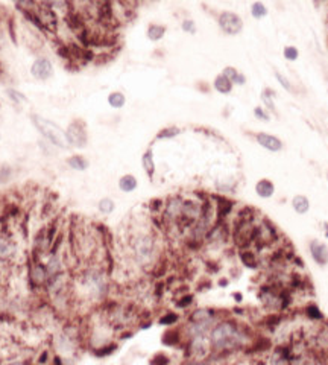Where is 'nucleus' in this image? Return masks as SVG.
Returning <instances> with one entry per match:
<instances>
[{
	"mask_svg": "<svg viewBox=\"0 0 328 365\" xmlns=\"http://www.w3.org/2000/svg\"><path fill=\"white\" fill-rule=\"evenodd\" d=\"M310 254L317 265L325 266L328 263V247L325 244H322L319 241H311L310 242Z\"/></svg>",
	"mask_w": 328,
	"mask_h": 365,
	"instance_id": "nucleus-11",
	"label": "nucleus"
},
{
	"mask_svg": "<svg viewBox=\"0 0 328 365\" xmlns=\"http://www.w3.org/2000/svg\"><path fill=\"white\" fill-rule=\"evenodd\" d=\"M79 283L87 295L95 300H101L108 294V280L102 269L90 268L85 269L79 279Z\"/></svg>",
	"mask_w": 328,
	"mask_h": 365,
	"instance_id": "nucleus-3",
	"label": "nucleus"
},
{
	"mask_svg": "<svg viewBox=\"0 0 328 365\" xmlns=\"http://www.w3.org/2000/svg\"><path fill=\"white\" fill-rule=\"evenodd\" d=\"M13 253H14V245L10 241L0 238V257H10L13 256Z\"/></svg>",
	"mask_w": 328,
	"mask_h": 365,
	"instance_id": "nucleus-29",
	"label": "nucleus"
},
{
	"mask_svg": "<svg viewBox=\"0 0 328 365\" xmlns=\"http://www.w3.org/2000/svg\"><path fill=\"white\" fill-rule=\"evenodd\" d=\"M210 339H207V335L204 336H193L190 341V350L196 356H205L210 351Z\"/></svg>",
	"mask_w": 328,
	"mask_h": 365,
	"instance_id": "nucleus-13",
	"label": "nucleus"
},
{
	"mask_svg": "<svg viewBox=\"0 0 328 365\" xmlns=\"http://www.w3.org/2000/svg\"><path fill=\"white\" fill-rule=\"evenodd\" d=\"M7 93H8V96L11 98V101H13V102H16V104H22V102H26V101H28V99H26V96H25L23 93H20L19 90L8 88V90H7Z\"/></svg>",
	"mask_w": 328,
	"mask_h": 365,
	"instance_id": "nucleus-33",
	"label": "nucleus"
},
{
	"mask_svg": "<svg viewBox=\"0 0 328 365\" xmlns=\"http://www.w3.org/2000/svg\"><path fill=\"white\" fill-rule=\"evenodd\" d=\"M326 178H328V173H326Z\"/></svg>",
	"mask_w": 328,
	"mask_h": 365,
	"instance_id": "nucleus-42",
	"label": "nucleus"
},
{
	"mask_svg": "<svg viewBox=\"0 0 328 365\" xmlns=\"http://www.w3.org/2000/svg\"><path fill=\"white\" fill-rule=\"evenodd\" d=\"M213 85H214V90L219 92V93H222V95H228V93H231V90H232V82H231L226 76H223L222 73L216 76Z\"/></svg>",
	"mask_w": 328,
	"mask_h": 365,
	"instance_id": "nucleus-20",
	"label": "nucleus"
},
{
	"mask_svg": "<svg viewBox=\"0 0 328 365\" xmlns=\"http://www.w3.org/2000/svg\"><path fill=\"white\" fill-rule=\"evenodd\" d=\"M67 164L72 169H75V170H87L88 166H90L88 160L85 157H82V155H72V157H69L67 158Z\"/></svg>",
	"mask_w": 328,
	"mask_h": 365,
	"instance_id": "nucleus-23",
	"label": "nucleus"
},
{
	"mask_svg": "<svg viewBox=\"0 0 328 365\" xmlns=\"http://www.w3.org/2000/svg\"><path fill=\"white\" fill-rule=\"evenodd\" d=\"M181 28H182V31L187 32V34H195V32H196V25H195L193 20H184L182 25H181Z\"/></svg>",
	"mask_w": 328,
	"mask_h": 365,
	"instance_id": "nucleus-37",
	"label": "nucleus"
},
{
	"mask_svg": "<svg viewBox=\"0 0 328 365\" xmlns=\"http://www.w3.org/2000/svg\"><path fill=\"white\" fill-rule=\"evenodd\" d=\"M246 342L245 330L231 320L220 321L210 330V345L217 353H226L243 347Z\"/></svg>",
	"mask_w": 328,
	"mask_h": 365,
	"instance_id": "nucleus-1",
	"label": "nucleus"
},
{
	"mask_svg": "<svg viewBox=\"0 0 328 365\" xmlns=\"http://www.w3.org/2000/svg\"><path fill=\"white\" fill-rule=\"evenodd\" d=\"M251 14H252L254 19H263V17L267 16V8L264 7L263 2H255L251 7Z\"/></svg>",
	"mask_w": 328,
	"mask_h": 365,
	"instance_id": "nucleus-28",
	"label": "nucleus"
},
{
	"mask_svg": "<svg viewBox=\"0 0 328 365\" xmlns=\"http://www.w3.org/2000/svg\"><path fill=\"white\" fill-rule=\"evenodd\" d=\"M275 78H276V81L283 85L284 90L292 92V84H290V81H289L284 75H281V73H275Z\"/></svg>",
	"mask_w": 328,
	"mask_h": 365,
	"instance_id": "nucleus-36",
	"label": "nucleus"
},
{
	"mask_svg": "<svg viewBox=\"0 0 328 365\" xmlns=\"http://www.w3.org/2000/svg\"><path fill=\"white\" fill-rule=\"evenodd\" d=\"M182 203H184L182 197H172L167 200L164 210H163V218L166 222H173V224L178 222V219L181 216V210H182Z\"/></svg>",
	"mask_w": 328,
	"mask_h": 365,
	"instance_id": "nucleus-10",
	"label": "nucleus"
},
{
	"mask_svg": "<svg viewBox=\"0 0 328 365\" xmlns=\"http://www.w3.org/2000/svg\"><path fill=\"white\" fill-rule=\"evenodd\" d=\"M279 239V235L276 229L270 224L267 219H261L257 225H254V239L252 244L258 248L263 250L272 244H275Z\"/></svg>",
	"mask_w": 328,
	"mask_h": 365,
	"instance_id": "nucleus-5",
	"label": "nucleus"
},
{
	"mask_svg": "<svg viewBox=\"0 0 328 365\" xmlns=\"http://www.w3.org/2000/svg\"><path fill=\"white\" fill-rule=\"evenodd\" d=\"M34 13L38 17L44 32H55L57 31L60 17L52 8H49L48 4H37L35 8H34Z\"/></svg>",
	"mask_w": 328,
	"mask_h": 365,
	"instance_id": "nucleus-6",
	"label": "nucleus"
},
{
	"mask_svg": "<svg viewBox=\"0 0 328 365\" xmlns=\"http://www.w3.org/2000/svg\"><path fill=\"white\" fill-rule=\"evenodd\" d=\"M254 116H255L257 119H260V120H264V122L270 119L269 113H266V110H263V108H260V107H257V108L254 110Z\"/></svg>",
	"mask_w": 328,
	"mask_h": 365,
	"instance_id": "nucleus-38",
	"label": "nucleus"
},
{
	"mask_svg": "<svg viewBox=\"0 0 328 365\" xmlns=\"http://www.w3.org/2000/svg\"><path fill=\"white\" fill-rule=\"evenodd\" d=\"M31 120L34 123V126L40 131V134L54 146L61 148V149H67L70 145L67 143V137H66V131L57 125L55 122H52L51 119H46L40 114H32Z\"/></svg>",
	"mask_w": 328,
	"mask_h": 365,
	"instance_id": "nucleus-4",
	"label": "nucleus"
},
{
	"mask_svg": "<svg viewBox=\"0 0 328 365\" xmlns=\"http://www.w3.org/2000/svg\"><path fill=\"white\" fill-rule=\"evenodd\" d=\"M31 277H32V282L35 283H44L48 282V269L46 266H43L41 263H35L31 269Z\"/></svg>",
	"mask_w": 328,
	"mask_h": 365,
	"instance_id": "nucleus-24",
	"label": "nucleus"
},
{
	"mask_svg": "<svg viewBox=\"0 0 328 365\" xmlns=\"http://www.w3.org/2000/svg\"><path fill=\"white\" fill-rule=\"evenodd\" d=\"M164 34H166V28H164L163 25H155V23H152V25H149V28H148V38H149L151 41H160V40L164 37Z\"/></svg>",
	"mask_w": 328,
	"mask_h": 365,
	"instance_id": "nucleus-25",
	"label": "nucleus"
},
{
	"mask_svg": "<svg viewBox=\"0 0 328 365\" xmlns=\"http://www.w3.org/2000/svg\"><path fill=\"white\" fill-rule=\"evenodd\" d=\"M129 248H131V254H132V260L142 266H151L158 254V244L154 235L151 233H137L131 238L129 242Z\"/></svg>",
	"mask_w": 328,
	"mask_h": 365,
	"instance_id": "nucleus-2",
	"label": "nucleus"
},
{
	"mask_svg": "<svg viewBox=\"0 0 328 365\" xmlns=\"http://www.w3.org/2000/svg\"><path fill=\"white\" fill-rule=\"evenodd\" d=\"M283 55H284V58H286L287 61H296L298 57H299V52H298V49H296L295 46H287V48L284 49Z\"/></svg>",
	"mask_w": 328,
	"mask_h": 365,
	"instance_id": "nucleus-34",
	"label": "nucleus"
},
{
	"mask_svg": "<svg viewBox=\"0 0 328 365\" xmlns=\"http://www.w3.org/2000/svg\"><path fill=\"white\" fill-rule=\"evenodd\" d=\"M214 312L210 309H198L192 313V323L214 326Z\"/></svg>",
	"mask_w": 328,
	"mask_h": 365,
	"instance_id": "nucleus-14",
	"label": "nucleus"
},
{
	"mask_svg": "<svg viewBox=\"0 0 328 365\" xmlns=\"http://www.w3.org/2000/svg\"><path fill=\"white\" fill-rule=\"evenodd\" d=\"M255 192L260 198H270L275 194V186L273 182L267 178H261L260 181H257L255 185Z\"/></svg>",
	"mask_w": 328,
	"mask_h": 365,
	"instance_id": "nucleus-15",
	"label": "nucleus"
},
{
	"mask_svg": "<svg viewBox=\"0 0 328 365\" xmlns=\"http://www.w3.org/2000/svg\"><path fill=\"white\" fill-rule=\"evenodd\" d=\"M273 92L272 90H264L263 93H261V99H263V102H264V105L267 107V110L269 111H272L273 114H276V108H275V104H273Z\"/></svg>",
	"mask_w": 328,
	"mask_h": 365,
	"instance_id": "nucleus-30",
	"label": "nucleus"
},
{
	"mask_svg": "<svg viewBox=\"0 0 328 365\" xmlns=\"http://www.w3.org/2000/svg\"><path fill=\"white\" fill-rule=\"evenodd\" d=\"M292 207L298 215H305L310 210V201L304 195H296L292 200Z\"/></svg>",
	"mask_w": 328,
	"mask_h": 365,
	"instance_id": "nucleus-18",
	"label": "nucleus"
},
{
	"mask_svg": "<svg viewBox=\"0 0 328 365\" xmlns=\"http://www.w3.org/2000/svg\"><path fill=\"white\" fill-rule=\"evenodd\" d=\"M66 137H67V143L70 146L75 148H85L87 142H88V135H87V128L85 123L82 120H73L69 128L66 129Z\"/></svg>",
	"mask_w": 328,
	"mask_h": 365,
	"instance_id": "nucleus-7",
	"label": "nucleus"
},
{
	"mask_svg": "<svg viewBox=\"0 0 328 365\" xmlns=\"http://www.w3.org/2000/svg\"><path fill=\"white\" fill-rule=\"evenodd\" d=\"M10 365H23L22 362H13V363H10Z\"/></svg>",
	"mask_w": 328,
	"mask_h": 365,
	"instance_id": "nucleus-41",
	"label": "nucleus"
},
{
	"mask_svg": "<svg viewBox=\"0 0 328 365\" xmlns=\"http://www.w3.org/2000/svg\"><path fill=\"white\" fill-rule=\"evenodd\" d=\"M176 321H178V315L173 313V312L166 313L164 316L160 318V324H163V326H172V324H175Z\"/></svg>",
	"mask_w": 328,
	"mask_h": 365,
	"instance_id": "nucleus-35",
	"label": "nucleus"
},
{
	"mask_svg": "<svg viewBox=\"0 0 328 365\" xmlns=\"http://www.w3.org/2000/svg\"><path fill=\"white\" fill-rule=\"evenodd\" d=\"M240 260H242V263L246 268H251V269H257L258 268V259L249 250H240Z\"/></svg>",
	"mask_w": 328,
	"mask_h": 365,
	"instance_id": "nucleus-22",
	"label": "nucleus"
},
{
	"mask_svg": "<svg viewBox=\"0 0 328 365\" xmlns=\"http://www.w3.org/2000/svg\"><path fill=\"white\" fill-rule=\"evenodd\" d=\"M98 209H99L101 213H104V215H110V213L114 212L116 204H114V201H113L111 198H102V200L98 203Z\"/></svg>",
	"mask_w": 328,
	"mask_h": 365,
	"instance_id": "nucleus-27",
	"label": "nucleus"
},
{
	"mask_svg": "<svg viewBox=\"0 0 328 365\" xmlns=\"http://www.w3.org/2000/svg\"><path fill=\"white\" fill-rule=\"evenodd\" d=\"M179 132H181L179 128H176V126H169V128L161 129V131L157 134V139H172V137H176Z\"/></svg>",
	"mask_w": 328,
	"mask_h": 365,
	"instance_id": "nucleus-31",
	"label": "nucleus"
},
{
	"mask_svg": "<svg viewBox=\"0 0 328 365\" xmlns=\"http://www.w3.org/2000/svg\"><path fill=\"white\" fill-rule=\"evenodd\" d=\"M255 139H257V142H258L260 146H263L264 149H267V151H270V152H278V151L283 149V142H281L278 137L272 135V134L258 132V134L255 135Z\"/></svg>",
	"mask_w": 328,
	"mask_h": 365,
	"instance_id": "nucleus-12",
	"label": "nucleus"
},
{
	"mask_svg": "<svg viewBox=\"0 0 328 365\" xmlns=\"http://www.w3.org/2000/svg\"><path fill=\"white\" fill-rule=\"evenodd\" d=\"M323 227H325V238H328V222H325Z\"/></svg>",
	"mask_w": 328,
	"mask_h": 365,
	"instance_id": "nucleus-40",
	"label": "nucleus"
},
{
	"mask_svg": "<svg viewBox=\"0 0 328 365\" xmlns=\"http://www.w3.org/2000/svg\"><path fill=\"white\" fill-rule=\"evenodd\" d=\"M232 201H229L228 198H225V197H220V198H217V215H219V221H223L229 213H231V210H232Z\"/></svg>",
	"mask_w": 328,
	"mask_h": 365,
	"instance_id": "nucleus-21",
	"label": "nucleus"
},
{
	"mask_svg": "<svg viewBox=\"0 0 328 365\" xmlns=\"http://www.w3.org/2000/svg\"><path fill=\"white\" fill-rule=\"evenodd\" d=\"M222 75L226 76V78L232 82V85H243V84L246 82L245 75L240 73V72H239L237 69H234V67H225L223 72H222Z\"/></svg>",
	"mask_w": 328,
	"mask_h": 365,
	"instance_id": "nucleus-19",
	"label": "nucleus"
},
{
	"mask_svg": "<svg viewBox=\"0 0 328 365\" xmlns=\"http://www.w3.org/2000/svg\"><path fill=\"white\" fill-rule=\"evenodd\" d=\"M108 104H110L113 108L119 110V108H122V107L126 104V98H125V95H123L122 92H113V93H110V96H108Z\"/></svg>",
	"mask_w": 328,
	"mask_h": 365,
	"instance_id": "nucleus-26",
	"label": "nucleus"
},
{
	"mask_svg": "<svg viewBox=\"0 0 328 365\" xmlns=\"http://www.w3.org/2000/svg\"><path fill=\"white\" fill-rule=\"evenodd\" d=\"M142 164H143V169L145 172L148 173V176L152 179L154 178V173H155V161H154V152H152V148H149L143 157H142Z\"/></svg>",
	"mask_w": 328,
	"mask_h": 365,
	"instance_id": "nucleus-17",
	"label": "nucleus"
},
{
	"mask_svg": "<svg viewBox=\"0 0 328 365\" xmlns=\"http://www.w3.org/2000/svg\"><path fill=\"white\" fill-rule=\"evenodd\" d=\"M305 313H307V316H308L310 320H322V318H323L322 312L317 309L316 304H308V306L305 307Z\"/></svg>",
	"mask_w": 328,
	"mask_h": 365,
	"instance_id": "nucleus-32",
	"label": "nucleus"
},
{
	"mask_svg": "<svg viewBox=\"0 0 328 365\" xmlns=\"http://www.w3.org/2000/svg\"><path fill=\"white\" fill-rule=\"evenodd\" d=\"M219 28L226 34V35H237L243 29V22L242 19L231 11H223L217 17Z\"/></svg>",
	"mask_w": 328,
	"mask_h": 365,
	"instance_id": "nucleus-8",
	"label": "nucleus"
},
{
	"mask_svg": "<svg viewBox=\"0 0 328 365\" xmlns=\"http://www.w3.org/2000/svg\"><path fill=\"white\" fill-rule=\"evenodd\" d=\"M192 301H193V297H192V295H185V297H182V298L178 301V306H179V307H187V306L192 304Z\"/></svg>",
	"mask_w": 328,
	"mask_h": 365,
	"instance_id": "nucleus-39",
	"label": "nucleus"
},
{
	"mask_svg": "<svg viewBox=\"0 0 328 365\" xmlns=\"http://www.w3.org/2000/svg\"><path fill=\"white\" fill-rule=\"evenodd\" d=\"M31 75L38 81H48L54 76V64L49 58L40 57L31 66Z\"/></svg>",
	"mask_w": 328,
	"mask_h": 365,
	"instance_id": "nucleus-9",
	"label": "nucleus"
},
{
	"mask_svg": "<svg viewBox=\"0 0 328 365\" xmlns=\"http://www.w3.org/2000/svg\"><path fill=\"white\" fill-rule=\"evenodd\" d=\"M138 186V182H137V178L131 173H126L123 175L120 179H119V189L125 194H129V192H134Z\"/></svg>",
	"mask_w": 328,
	"mask_h": 365,
	"instance_id": "nucleus-16",
	"label": "nucleus"
}]
</instances>
